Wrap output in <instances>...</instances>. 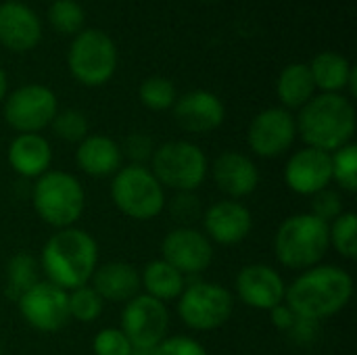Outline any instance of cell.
Segmentation results:
<instances>
[{
  "mask_svg": "<svg viewBox=\"0 0 357 355\" xmlns=\"http://www.w3.org/2000/svg\"><path fill=\"white\" fill-rule=\"evenodd\" d=\"M172 218L180 226H190L195 220H201V201L195 192H176V197L169 201Z\"/></svg>",
  "mask_w": 357,
  "mask_h": 355,
  "instance_id": "d590c367",
  "label": "cell"
},
{
  "mask_svg": "<svg viewBox=\"0 0 357 355\" xmlns=\"http://www.w3.org/2000/svg\"><path fill=\"white\" fill-rule=\"evenodd\" d=\"M119 328L130 339L132 347H157L167 337L169 310L163 301L138 293L123 303Z\"/></svg>",
  "mask_w": 357,
  "mask_h": 355,
  "instance_id": "8fae6325",
  "label": "cell"
},
{
  "mask_svg": "<svg viewBox=\"0 0 357 355\" xmlns=\"http://www.w3.org/2000/svg\"><path fill=\"white\" fill-rule=\"evenodd\" d=\"M318 331H320V322L314 320H305V318H297L293 322V326L289 328V337L299 343V345H310L318 339Z\"/></svg>",
  "mask_w": 357,
  "mask_h": 355,
  "instance_id": "f35d334b",
  "label": "cell"
},
{
  "mask_svg": "<svg viewBox=\"0 0 357 355\" xmlns=\"http://www.w3.org/2000/svg\"><path fill=\"white\" fill-rule=\"evenodd\" d=\"M295 320H297V316H295V312L287 303H280L274 310H270V322H272V326L278 328V331H282V333H289V328L293 326Z\"/></svg>",
  "mask_w": 357,
  "mask_h": 355,
  "instance_id": "ab89813d",
  "label": "cell"
},
{
  "mask_svg": "<svg viewBox=\"0 0 357 355\" xmlns=\"http://www.w3.org/2000/svg\"><path fill=\"white\" fill-rule=\"evenodd\" d=\"M149 169L163 188L195 192L207 180L209 161L199 144L190 140H167L155 149Z\"/></svg>",
  "mask_w": 357,
  "mask_h": 355,
  "instance_id": "8992f818",
  "label": "cell"
},
{
  "mask_svg": "<svg viewBox=\"0 0 357 355\" xmlns=\"http://www.w3.org/2000/svg\"><path fill=\"white\" fill-rule=\"evenodd\" d=\"M138 96H140V103L146 109H151V111H167V109L174 107V103L178 98V92H176L174 82H169L167 77L151 75L140 84Z\"/></svg>",
  "mask_w": 357,
  "mask_h": 355,
  "instance_id": "4dcf8cb0",
  "label": "cell"
},
{
  "mask_svg": "<svg viewBox=\"0 0 357 355\" xmlns=\"http://www.w3.org/2000/svg\"><path fill=\"white\" fill-rule=\"evenodd\" d=\"M331 247L345 259L357 257V216L354 211H343L335 222L328 224Z\"/></svg>",
  "mask_w": 357,
  "mask_h": 355,
  "instance_id": "83f0119b",
  "label": "cell"
},
{
  "mask_svg": "<svg viewBox=\"0 0 357 355\" xmlns=\"http://www.w3.org/2000/svg\"><path fill=\"white\" fill-rule=\"evenodd\" d=\"M77 167L92 178H113L121 165V146L105 134H88L75 151Z\"/></svg>",
  "mask_w": 357,
  "mask_h": 355,
  "instance_id": "603a6c76",
  "label": "cell"
},
{
  "mask_svg": "<svg viewBox=\"0 0 357 355\" xmlns=\"http://www.w3.org/2000/svg\"><path fill=\"white\" fill-rule=\"evenodd\" d=\"M354 297V278L347 270L331 264L314 266L287 285L284 303L297 318L322 322L343 312Z\"/></svg>",
  "mask_w": 357,
  "mask_h": 355,
  "instance_id": "6da1fadb",
  "label": "cell"
},
{
  "mask_svg": "<svg viewBox=\"0 0 357 355\" xmlns=\"http://www.w3.org/2000/svg\"><path fill=\"white\" fill-rule=\"evenodd\" d=\"M161 259L174 266L184 278L203 274L213 262L211 241L192 226H176L163 236Z\"/></svg>",
  "mask_w": 357,
  "mask_h": 355,
  "instance_id": "5bb4252c",
  "label": "cell"
},
{
  "mask_svg": "<svg viewBox=\"0 0 357 355\" xmlns=\"http://www.w3.org/2000/svg\"><path fill=\"white\" fill-rule=\"evenodd\" d=\"M331 249L328 224L310 211L287 218L274 234V255L289 270H310L320 266Z\"/></svg>",
  "mask_w": 357,
  "mask_h": 355,
  "instance_id": "277c9868",
  "label": "cell"
},
{
  "mask_svg": "<svg viewBox=\"0 0 357 355\" xmlns=\"http://www.w3.org/2000/svg\"><path fill=\"white\" fill-rule=\"evenodd\" d=\"M38 282H40L38 257L27 251L15 253L6 264V285H4L6 297L17 303V299Z\"/></svg>",
  "mask_w": 357,
  "mask_h": 355,
  "instance_id": "4316f807",
  "label": "cell"
},
{
  "mask_svg": "<svg viewBox=\"0 0 357 355\" xmlns=\"http://www.w3.org/2000/svg\"><path fill=\"white\" fill-rule=\"evenodd\" d=\"M38 262L46 280L69 293L90 282L98 266V245L90 232L77 226L63 228L44 243Z\"/></svg>",
  "mask_w": 357,
  "mask_h": 355,
  "instance_id": "7a4b0ae2",
  "label": "cell"
},
{
  "mask_svg": "<svg viewBox=\"0 0 357 355\" xmlns=\"http://www.w3.org/2000/svg\"><path fill=\"white\" fill-rule=\"evenodd\" d=\"M297 140L295 115L282 107L259 111L247 130V144L253 155L261 159H276L291 151Z\"/></svg>",
  "mask_w": 357,
  "mask_h": 355,
  "instance_id": "7c38bea8",
  "label": "cell"
},
{
  "mask_svg": "<svg viewBox=\"0 0 357 355\" xmlns=\"http://www.w3.org/2000/svg\"><path fill=\"white\" fill-rule=\"evenodd\" d=\"M42 40V25L33 8L19 0L0 4V44L13 52L33 50Z\"/></svg>",
  "mask_w": 357,
  "mask_h": 355,
  "instance_id": "ffe728a7",
  "label": "cell"
},
{
  "mask_svg": "<svg viewBox=\"0 0 357 355\" xmlns=\"http://www.w3.org/2000/svg\"><path fill=\"white\" fill-rule=\"evenodd\" d=\"M130 355H155V347H132Z\"/></svg>",
  "mask_w": 357,
  "mask_h": 355,
  "instance_id": "7bdbcfd3",
  "label": "cell"
},
{
  "mask_svg": "<svg viewBox=\"0 0 357 355\" xmlns=\"http://www.w3.org/2000/svg\"><path fill=\"white\" fill-rule=\"evenodd\" d=\"M333 182L331 153L318 149H299L284 165V184L299 197H314Z\"/></svg>",
  "mask_w": 357,
  "mask_h": 355,
  "instance_id": "e0dca14e",
  "label": "cell"
},
{
  "mask_svg": "<svg viewBox=\"0 0 357 355\" xmlns=\"http://www.w3.org/2000/svg\"><path fill=\"white\" fill-rule=\"evenodd\" d=\"M331 169H333V182L341 186L343 192H356L357 190V144L349 142L341 146L339 151L331 153Z\"/></svg>",
  "mask_w": 357,
  "mask_h": 355,
  "instance_id": "1f68e13d",
  "label": "cell"
},
{
  "mask_svg": "<svg viewBox=\"0 0 357 355\" xmlns=\"http://www.w3.org/2000/svg\"><path fill=\"white\" fill-rule=\"evenodd\" d=\"M234 293L251 310L270 312L284 303L287 282L278 270L268 264H249L234 278Z\"/></svg>",
  "mask_w": 357,
  "mask_h": 355,
  "instance_id": "9a60e30c",
  "label": "cell"
},
{
  "mask_svg": "<svg viewBox=\"0 0 357 355\" xmlns=\"http://www.w3.org/2000/svg\"><path fill=\"white\" fill-rule=\"evenodd\" d=\"M21 318L38 333H56L67 326L69 303L67 291L48 280H40L17 299Z\"/></svg>",
  "mask_w": 357,
  "mask_h": 355,
  "instance_id": "4fadbf2b",
  "label": "cell"
},
{
  "mask_svg": "<svg viewBox=\"0 0 357 355\" xmlns=\"http://www.w3.org/2000/svg\"><path fill=\"white\" fill-rule=\"evenodd\" d=\"M88 285L105 303H128L140 293V272L128 262H109L96 266Z\"/></svg>",
  "mask_w": 357,
  "mask_h": 355,
  "instance_id": "7402d4cb",
  "label": "cell"
},
{
  "mask_svg": "<svg viewBox=\"0 0 357 355\" xmlns=\"http://www.w3.org/2000/svg\"><path fill=\"white\" fill-rule=\"evenodd\" d=\"M347 92H349V96H357V69L354 67V71H351V75H349V82H347V88H345Z\"/></svg>",
  "mask_w": 357,
  "mask_h": 355,
  "instance_id": "b9f144b4",
  "label": "cell"
},
{
  "mask_svg": "<svg viewBox=\"0 0 357 355\" xmlns=\"http://www.w3.org/2000/svg\"><path fill=\"white\" fill-rule=\"evenodd\" d=\"M52 132L56 138H61L63 142H71V144H79L88 134H90V123L86 113H82L79 109H65L59 111L50 123Z\"/></svg>",
  "mask_w": 357,
  "mask_h": 355,
  "instance_id": "d6a6232c",
  "label": "cell"
},
{
  "mask_svg": "<svg viewBox=\"0 0 357 355\" xmlns=\"http://www.w3.org/2000/svg\"><path fill=\"white\" fill-rule=\"evenodd\" d=\"M155 355H209L207 349L192 337L176 335V337H165L157 347Z\"/></svg>",
  "mask_w": 357,
  "mask_h": 355,
  "instance_id": "74e56055",
  "label": "cell"
},
{
  "mask_svg": "<svg viewBox=\"0 0 357 355\" xmlns=\"http://www.w3.org/2000/svg\"><path fill=\"white\" fill-rule=\"evenodd\" d=\"M67 67L75 82L88 88H98L107 84L117 69V46L100 29H82L69 50Z\"/></svg>",
  "mask_w": 357,
  "mask_h": 355,
  "instance_id": "ba28073f",
  "label": "cell"
},
{
  "mask_svg": "<svg viewBox=\"0 0 357 355\" xmlns=\"http://www.w3.org/2000/svg\"><path fill=\"white\" fill-rule=\"evenodd\" d=\"M121 146V155L128 157L134 165H146L155 153V144H153V138L144 132H134L130 134Z\"/></svg>",
  "mask_w": 357,
  "mask_h": 355,
  "instance_id": "8d00e7d4",
  "label": "cell"
},
{
  "mask_svg": "<svg viewBox=\"0 0 357 355\" xmlns=\"http://www.w3.org/2000/svg\"><path fill=\"white\" fill-rule=\"evenodd\" d=\"M211 178L220 192L232 201L253 195L259 186V169L255 161L241 151H224L211 165Z\"/></svg>",
  "mask_w": 357,
  "mask_h": 355,
  "instance_id": "d6986e66",
  "label": "cell"
},
{
  "mask_svg": "<svg viewBox=\"0 0 357 355\" xmlns=\"http://www.w3.org/2000/svg\"><path fill=\"white\" fill-rule=\"evenodd\" d=\"M0 355H2V343H0Z\"/></svg>",
  "mask_w": 357,
  "mask_h": 355,
  "instance_id": "ee69618b",
  "label": "cell"
},
{
  "mask_svg": "<svg viewBox=\"0 0 357 355\" xmlns=\"http://www.w3.org/2000/svg\"><path fill=\"white\" fill-rule=\"evenodd\" d=\"M184 287H186V278L163 259L149 262L140 272V289H144V295L157 301L167 303L178 299Z\"/></svg>",
  "mask_w": 357,
  "mask_h": 355,
  "instance_id": "d4e9b609",
  "label": "cell"
},
{
  "mask_svg": "<svg viewBox=\"0 0 357 355\" xmlns=\"http://www.w3.org/2000/svg\"><path fill=\"white\" fill-rule=\"evenodd\" d=\"M4 121L17 134H40L59 113L56 94L44 84H25L4 98Z\"/></svg>",
  "mask_w": 357,
  "mask_h": 355,
  "instance_id": "30bf717a",
  "label": "cell"
},
{
  "mask_svg": "<svg viewBox=\"0 0 357 355\" xmlns=\"http://www.w3.org/2000/svg\"><path fill=\"white\" fill-rule=\"evenodd\" d=\"M307 67L316 90H322L324 94H341L347 88L349 75L354 71V65L347 61V56L333 50L318 52Z\"/></svg>",
  "mask_w": 357,
  "mask_h": 355,
  "instance_id": "484cf974",
  "label": "cell"
},
{
  "mask_svg": "<svg viewBox=\"0 0 357 355\" xmlns=\"http://www.w3.org/2000/svg\"><path fill=\"white\" fill-rule=\"evenodd\" d=\"M6 94H8V80H6V73H4V69L0 67V103H4Z\"/></svg>",
  "mask_w": 357,
  "mask_h": 355,
  "instance_id": "60d3db41",
  "label": "cell"
},
{
  "mask_svg": "<svg viewBox=\"0 0 357 355\" xmlns=\"http://www.w3.org/2000/svg\"><path fill=\"white\" fill-rule=\"evenodd\" d=\"M234 312V295L207 280H195L178 297V316L190 331L209 333L222 328Z\"/></svg>",
  "mask_w": 357,
  "mask_h": 355,
  "instance_id": "9c48e42d",
  "label": "cell"
},
{
  "mask_svg": "<svg viewBox=\"0 0 357 355\" xmlns=\"http://www.w3.org/2000/svg\"><path fill=\"white\" fill-rule=\"evenodd\" d=\"M111 201L130 220H155L165 207V188L157 182L149 165H121L111 180Z\"/></svg>",
  "mask_w": 357,
  "mask_h": 355,
  "instance_id": "52a82bcc",
  "label": "cell"
},
{
  "mask_svg": "<svg viewBox=\"0 0 357 355\" xmlns=\"http://www.w3.org/2000/svg\"><path fill=\"white\" fill-rule=\"evenodd\" d=\"M48 23L59 33L77 36L84 29L86 13H84L82 4L75 0H54L48 6Z\"/></svg>",
  "mask_w": 357,
  "mask_h": 355,
  "instance_id": "f546056e",
  "label": "cell"
},
{
  "mask_svg": "<svg viewBox=\"0 0 357 355\" xmlns=\"http://www.w3.org/2000/svg\"><path fill=\"white\" fill-rule=\"evenodd\" d=\"M203 234L218 245L224 247H234L247 241V236L253 230V216L249 207L241 201L232 199H222L209 205L203 216Z\"/></svg>",
  "mask_w": 357,
  "mask_h": 355,
  "instance_id": "2e32d148",
  "label": "cell"
},
{
  "mask_svg": "<svg viewBox=\"0 0 357 355\" xmlns=\"http://www.w3.org/2000/svg\"><path fill=\"white\" fill-rule=\"evenodd\" d=\"M31 205L38 218L54 230L71 228L84 216L86 190L73 174L50 169L33 182Z\"/></svg>",
  "mask_w": 357,
  "mask_h": 355,
  "instance_id": "5b68a950",
  "label": "cell"
},
{
  "mask_svg": "<svg viewBox=\"0 0 357 355\" xmlns=\"http://www.w3.org/2000/svg\"><path fill=\"white\" fill-rule=\"evenodd\" d=\"M276 94L282 103V109L293 111L301 109L316 96V84L305 63L287 65L276 80Z\"/></svg>",
  "mask_w": 357,
  "mask_h": 355,
  "instance_id": "cb8c5ba5",
  "label": "cell"
},
{
  "mask_svg": "<svg viewBox=\"0 0 357 355\" xmlns=\"http://www.w3.org/2000/svg\"><path fill=\"white\" fill-rule=\"evenodd\" d=\"M67 303H69V318L77 320L82 324L96 322L105 310V301L100 299V295L90 285H84V287L69 291Z\"/></svg>",
  "mask_w": 357,
  "mask_h": 355,
  "instance_id": "f1b7e54d",
  "label": "cell"
},
{
  "mask_svg": "<svg viewBox=\"0 0 357 355\" xmlns=\"http://www.w3.org/2000/svg\"><path fill=\"white\" fill-rule=\"evenodd\" d=\"M92 352L94 355H130L132 343L121 333V328H102L92 339Z\"/></svg>",
  "mask_w": 357,
  "mask_h": 355,
  "instance_id": "e575fe53",
  "label": "cell"
},
{
  "mask_svg": "<svg viewBox=\"0 0 357 355\" xmlns=\"http://www.w3.org/2000/svg\"><path fill=\"white\" fill-rule=\"evenodd\" d=\"M10 169L27 180H38L52 165V146L42 134H17L6 151Z\"/></svg>",
  "mask_w": 357,
  "mask_h": 355,
  "instance_id": "44dd1931",
  "label": "cell"
},
{
  "mask_svg": "<svg viewBox=\"0 0 357 355\" xmlns=\"http://www.w3.org/2000/svg\"><path fill=\"white\" fill-rule=\"evenodd\" d=\"M297 136L310 149L335 153L354 142L357 128L356 107L345 94H318L299 109Z\"/></svg>",
  "mask_w": 357,
  "mask_h": 355,
  "instance_id": "3957f363",
  "label": "cell"
},
{
  "mask_svg": "<svg viewBox=\"0 0 357 355\" xmlns=\"http://www.w3.org/2000/svg\"><path fill=\"white\" fill-rule=\"evenodd\" d=\"M174 119L188 134H207L218 130L226 119L222 98L209 90H190L176 98Z\"/></svg>",
  "mask_w": 357,
  "mask_h": 355,
  "instance_id": "ac0fdd59",
  "label": "cell"
},
{
  "mask_svg": "<svg viewBox=\"0 0 357 355\" xmlns=\"http://www.w3.org/2000/svg\"><path fill=\"white\" fill-rule=\"evenodd\" d=\"M343 205H345L343 195L328 186V188H324V190H320V192H316L312 197V211L310 213L314 218L322 220L324 224H331L345 211Z\"/></svg>",
  "mask_w": 357,
  "mask_h": 355,
  "instance_id": "836d02e7",
  "label": "cell"
}]
</instances>
